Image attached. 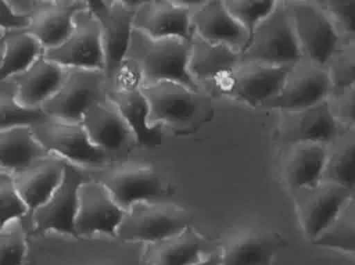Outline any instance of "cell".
<instances>
[{"label":"cell","instance_id":"3","mask_svg":"<svg viewBox=\"0 0 355 265\" xmlns=\"http://www.w3.org/2000/svg\"><path fill=\"white\" fill-rule=\"evenodd\" d=\"M139 3L125 0L87 1L89 10L100 25L104 74L108 80V89L122 80L125 58L133 32V17Z\"/></svg>","mask_w":355,"mask_h":265},{"label":"cell","instance_id":"29","mask_svg":"<svg viewBox=\"0 0 355 265\" xmlns=\"http://www.w3.org/2000/svg\"><path fill=\"white\" fill-rule=\"evenodd\" d=\"M320 180L341 185L354 193V186H355L354 128H348L343 130L333 142L326 144V162H324Z\"/></svg>","mask_w":355,"mask_h":265},{"label":"cell","instance_id":"38","mask_svg":"<svg viewBox=\"0 0 355 265\" xmlns=\"http://www.w3.org/2000/svg\"><path fill=\"white\" fill-rule=\"evenodd\" d=\"M355 92L354 87H344L331 90L327 97V103L334 118L345 128H354V108H355Z\"/></svg>","mask_w":355,"mask_h":265},{"label":"cell","instance_id":"40","mask_svg":"<svg viewBox=\"0 0 355 265\" xmlns=\"http://www.w3.org/2000/svg\"><path fill=\"white\" fill-rule=\"evenodd\" d=\"M194 265H220V253L212 251L208 257H205L202 261H200Z\"/></svg>","mask_w":355,"mask_h":265},{"label":"cell","instance_id":"14","mask_svg":"<svg viewBox=\"0 0 355 265\" xmlns=\"http://www.w3.org/2000/svg\"><path fill=\"white\" fill-rule=\"evenodd\" d=\"M293 196L298 221L309 240L320 234L354 198V193L344 186L323 180L293 190Z\"/></svg>","mask_w":355,"mask_h":265},{"label":"cell","instance_id":"20","mask_svg":"<svg viewBox=\"0 0 355 265\" xmlns=\"http://www.w3.org/2000/svg\"><path fill=\"white\" fill-rule=\"evenodd\" d=\"M86 7L87 1L82 0H40L26 32L40 43L43 51L54 49L71 35L75 15Z\"/></svg>","mask_w":355,"mask_h":265},{"label":"cell","instance_id":"34","mask_svg":"<svg viewBox=\"0 0 355 265\" xmlns=\"http://www.w3.org/2000/svg\"><path fill=\"white\" fill-rule=\"evenodd\" d=\"M277 1L273 0H225L223 4L229 14L244 28L251 39L258 24L266 18ZM248 43V42H247Z\"/></svg>","mask_w":355,"mask_h":265},{"label":"cell","instance_id":"33","mask_svg":"<svg viewBox=\"0 0 355 265\" xmlns=\"http://www.w3.org/2000/svg\"><path fill=\"white\" fill-rule=\"evenodd\" d=\"M331 82V90L354 87L355 46L354 40H343L336 53L324 65Z\"/></svg>","mask_w":355,"mask_h":265},{"label":"cell","instance_id":"5","mask_svg":"<svg viewBox=\"0 0 355 265\" xmlns=\"http://www.w3.org/2000/svg\"><path fill=\"white\" fill-rule=\"evenodd\" d=\"M31 129L47 154L60 157L82 169L98 172L112 164L111 158L89 140L80 122L47 118Z\"/></svg>","mask_w":355,"mask_h":265},{"label":"cell","instance_id":"28","mask_svg":"<svg viewBox=\"0 0 355 265\" xmlns=\"http://www.w3.org/2000/svg\"><path fill=\"white\" fill-rule=\"evenodd\" d=\"M49 155L32 133L31 126L0 130V171L17 173Z\"/></svg>","mask_w":355,"mask_h":265},{"label":"cell","instance_id":"6","mask_svg":"<svg viewBox=\"0 0 355 265\" xmlns=\"http://www.w3.org/2000/svg\"><path fill=\"white\" fill-rule=\"evenodd\" d=\"M92 176V172L67 162L62 179L49 200L31 215L21 219L26 233L42 234L53 230L76 236L75 218L79 187Z\"/></svg>","mask_w":355,"mask_h":265},{"label":"cell","instance_id":"19","mask_svg":"<svg viewBox=\"0 0 355 265\" xmlns=\"http://www.w3.org/2000/svg\"><path fill=\"white\" fill-rule=\"evenodd\" d=\"M287 247V240L277 232L243 229L233 233L223 244L220 265H272L273 257Z\"/></svg>","mask_w":355,"mask_h":265},{"label":"cell","instance_id":"26","mask_svg":"<svg viewBox=\"0 0 355 265\" xmlns=\"http://www.w3.org/2000/svg\"><path fill=\"white\" fill-rule=\"evenodd\" d=\"M212 253L211 243L202 234L187 228L182 233L151 243L150 265H194Z\"/></svg>","mask_w":355,"mask_h":265},{"label":"cell","instance_id":"42","mask_svg":"<svg viewBox=\"0 0 355 265\" xmlns=\"http://www.w3.org/2000/svg\"><path fill=\"white\" fill-rule=\"evenodd\" d=\"M4 35H6V33H4V32H3V31H0V40H1V39H3V37H4Z\"/></svg>","mask_w":355,"mask_h":265},{"label":"cell","instance_id":"15","mask_svg":"<svg viewBox=\"0 0 355 265\" xmlns=\"http://www.w3.org/2000/svg\"><path fill=\"white\" fill-rule=\"evenodd\" d=\"M80 123L89 140L103 150L112 162L121 161L122 155L136 146L130 128L108 96L92 104L85 111Z\"/></svg>","mask_w":355,"mask_h":265},{"label":"cell","instance_id":"18","mask_svg":"<svg viewBox=\"0 0 355 265\" xmlns=\"http://www.w3.org/2000/svg\"><path fill=\"white\" fill-rule=\"evenodd\" d=\"M345 129L348 128L331 114L327 100H323L311 107L283 111L280 135L288 144L319 143L326 146Z\"/></svg>","mask_w":355,"mask_h":265},{"label":"cell","instance_id":"10","mask_svg":"<svg viewBox=\"0 0 355 265\" xmlns=\"http://www.w3.org/2000/svg\"><path fill=\"white\" fill-rule=\"evenodd\" d=\"M94 178L123 211L135 203L161 201L168 196L161 175L148 164L116 161L98 171Z\"/></svg>","mask_w":355,"mask_h":265},{"label":"cell","instance_id":"24","mask_svg":"<svg viewBox=\"0 0 355 265\" xmlns=\"http://www.w3.org/2000/svg\"><path fill=\"white\" fill-rule=\"evenodd\" d=\"M67 68L49 61L43 54L25 71L11 78L17 101L26 108H40L61 87Z\"/></svg>","mask_w":355,"mask_h":265},{"label":"cell","instance_id":"8","mask_svg":"<svg viewBox=\"0 0 355 265\" xmlns=\"http://www.w3.org/2000/svg\"><path fill=\"white\" fill-rule=\"evenodd\" d=\"M301 55L326 65L343 39L329 15L316 1H284Z\"/></svg>","mask_w":355,"mask_h":265},{"label":"cell","instance_id":"36","mask_svg":"<svg viewBox=\"0 0 355 265\" xmlns=\"http://www.w3.org/2000/svg\"><path fill=\"white\" fill-rule=\"evenodd\" d=\"M28 215V208L18 194L12 175L0 171V230L12 221Z\"/></svg>","mask_w":355,"mask_h":265},{"label":"cell","instance_id":"16","mask_svg":"<svg viewBox=\"0 0 355 265\" xmlns=\"http://www.w3.org/2000/svg\"><path fill=\"white\" fill-rule=\"evenodd\" d=\"M201 1L153 0L140 1L133 17V29L150 37H179L191 40V12Z\"/></svg>","mask_w":355,"mask_h":265},{"label":"cell","instance_id":"2","mask_svg":"<svg viewBox=\"0 0 355 265\" xmlns=\"http://www.w3.org/2000/svg\"><path fill=\"white\" fill-rule=\"evenodd\" d=\"M148 103V123L190 133L212 117L211 97L176 82L140 87Z\"/></svg>","mask_w":355,"mask_h":265},{"label":"cell","instance_id":"22","mask_svg":"<svg viewBox=\"0 0 355 265\" xmlns=\"http://www.w3.org/2000/svg\"><path fill=\"white\" fill-rule=\"evenodd\" d=\"M108 99L116 105L130 128L136 146L153 148L162 142V128L148 123V103L140 86L121 80L108 89Z\"/></svg>","mask_w":355,"mask_h":265},{"label":"cell","instance_id":"35","mask_svg":"<svg viewBox=\"0 0 355 265\" xmlns=\"http://www.w3.org/2000/svg\"><path fill=\"white\" fill-rule=\"evenodd\" d=\"M26 255V230L12 221L0 230V265H22Z\"/></svg>","mask_w":355,"mask_h":265},{"label":"cell","instance_id":"30","mask_svg":"<svg viewBox=\"0 0 355 265\" xmlns=\"http://www.w3.org/2000/svg\"><path fill=\"white\" fill-rule=\"evenodd\" d=\"M3 55L0 60V83L25 71L43 54L40 43L26 31L8 32L3 37Z\"/></svg>","mask_w":355,"mask_h":265},{"label":"cell","instance_id":"13","mask_svg":"<svg viewBox=\"0 0 355 265\" xmlns=\"http://www.w3.org/2000/svg\"><path fill=\"white\" fill-rule=\"evenodd\" d=\"M43 57L64 68L104 71L100 25L89 7L75 15L71 35L60 46L44 50Z\"/></svg>","mask_w":355,"mask_h":265},{"label":"cell","instance_id":"39","mask_svg":"<svg viewBox=\"0 0 355 265\" xmlns=\"http://www.w3.org/2000/svg\"><path fill=\"white\" fill-rule=\"evenodd\" d=\"M31 18L18 15L14 12L8 1L0 0V31L4 33L14 31H26L29 26Z\"/></svg>","mask_w":355,"mask_h":265},{"label":"cell","instance_id":"37","mask_svg":"<svg viewBox=\"0 0 355 265\" xmlns=\"http://www.w3.org/2000/svg\"><path fill=\"white\" fill-rule=\"evenodd\" d=\"M323 11L329 15L333 25L336 26L340 37L343 40H355V26H354V1H316Z\"/></svg>","mask_w":355,"mask_h":265},{"label":"cell","instance_id":"32","mask_svg":"<svg viewBox=\"0 0 355 265\" xmlns=\"http://www.w3.org/2000/svg\"><path fill=\"white\" fill-rule=\"evenodd\" d=\"M313 244L338 248L349 255L355 248V215H354V198H351L340 211L337 218L313 240Z\"/></svg>","mask_w":355,"mask_h":265},{"label":"cell","instance_id":"41","mask_svg":"<svg viewBox=\"0 0 355 265\" xmlns=\"http://www.w3.org/2000/svg\"><path fill=\"white\" fill-rule=\"evenodd\" d=\"M3 46H4V44H3V39H1V40H0V60H1V55H3Z\"/></svg>","mask_w":355,"mask_h":265},{"label":"cell","instance_id":"25","mask_svg":"<svg viewBox=\"0 0 355 265\" xmlns=\"http://www.w3.org/2000/svg\"><path fill=\"white\" fill-rule=\"evenodd\" d=\"M239 61V51L223 44L208 43L193 35L189 72L201 89L208 82L219 83L233 71Z\"/></svg>","mask_w":355,"mask_h":265},{"label":"cell","instance_id":"9","mask_svg":"<svg viewBox=\"0 0 355 265\" xmlns=\"http://www.w3.org/2000/svg\"><path fill=\"white\" fill-rule=\"evenodd\" d=\"M107 96L108 80L103 69L67 68L61 87L42 105V111L49 118L80 122L85 111Z\"/></svg>","mask_w":355,"mask_h":265},{"label":"cell","instance_id":"31","mask_svg":"<svg viewBox=\"0 0 355 265\" xmlns=\"http://www.w3.org/2000/svg\"><path fill=\"white\" fill-rule=\"evenodd\" d=\"M47 118L40 108H26L17 101L15 86L11 78L0 83V130L33 126Z\"/></svg>","mask_w":355,"mask_h":265},{"label":"cell","instance_id":"17","mask_svg":"<svg viewBox=\"0 0 355 265\" xmlns=\"http://www.w3.org/2000/svg\"><path fill=\"white\" fill-rule=\"evenodd\" d=\"M123 214L125 211L115 203L105 186L92 176L79 187L75 218L76 236L103 233L116 237V229Z\"/></svg>","mask_w":355,"mask_h":265},{"label":"cell","instance_id":"7","mask_svg":"<svg viewBox=\"0 0 355 265\" xmlns=\"http://www.w3.org/2000/svg\"><path fill=\"white\" fill-rule=\"evenodd\" d=\"M301 51L284 1H277L273 11L255 28L251 39L240 51V61L266 65H291Z\"/></svg>","mask_w":355,"mask_h":265},{"label":"cell","instance_id":"27","mask_svg":"<svg viewBox=\"0 0 355 265\" xmlns=\"http://www.w3.org/2000/svg\"><path fill=\"white\" fill-rule=\"evenodd\" d=\"M326 162V146L319 143L288 144L282 173L286 185L293 190L311 186L320 180Z\"/></svg>","mask_w":355,"mask_h":265},{"label":"cell","instance_id":"21","mask_svg":"<svg viewBox=\"0 0 355 265\" xmlns=\"http://www.w3.org/2000/svg\"><path fill=\"white\" fill-rule=\"evenodd\" d=\"M191 26L200 39L212 44L227 46L239 53L248 42L247 32L229 14L220 0L201 1L191 12Z\"/></svg>","mask_w":355,"mask_h":265},{"label":"cell","instance_id":"23","mask_svg":"<svg viewBox=\"0 0 355 265\" xmlns=\"http://www.w3.org/2000/svg\"><path fill=\"white\" fill-rule=\"evenodd\" d=\"M65 164L67 161L62 158L49 154L28 168L12 173L15 189L28 208V215L43 205L53 194L62 179Z\"/></svg>","mask_w":355,"mask_h":265},{"label":"cell","instance_id":"12","mask_svg":"<svg viewBox=\"0 0 355 265\" xmlns=\"http://www.w3.org/2000/svg\"><path fill=\"white\" fill-rule=\"evenodd\" d=\"M290 67L239 61L233 71L218 83V89L234 100L261 107L280 92Z\"/></svg>","mask_w":355,"mask_h":265},{"label":"cell","instance_id":"1","mask_svg":"<svg viewBox=\"0 0 355 265\" xmlns=\"http://www.w3.org/2000/svg\"><path fill=\"white\" fill-rule=\"evenodd\" d=\"M191 40L179 37L154 39L133 29L125 67L136 74L140 87L158 82H176L191 90L204 92L189 72Z\"/></svg>","mask_w":355,"mask_h":265},{"label":"cell","instance_id":"4","mask_svg":"<svg viewBox=\"0 0 355 265\" xmlns=\"http://www.w3.org/2000/svg\"><path fill=\"white\" fill-rule=\"evenodd\" d=\"M191 215L182 207L161 201H139L130 205L116 229L125 241L157 243L190 228Z\"/></svg>","mask_w":355,"mask_h":265},{"label":"cell","instance_id":"11","mask_svg":"<svg viewBox=\"0 0 355 265\" xmlns=\"http://www.w3.org/2000/svg\"><path fill=\"white\" fill-rule=\"evenodd\" d=\"M330 93L331 82L326 67L301 57L291 64L280 92L261 107L282 111L300 110L327 100Z\"/></svg>","mask_w":355,"mask_h":265}]
</instances>
